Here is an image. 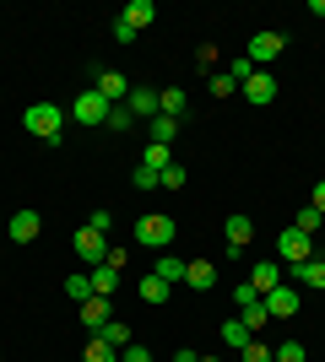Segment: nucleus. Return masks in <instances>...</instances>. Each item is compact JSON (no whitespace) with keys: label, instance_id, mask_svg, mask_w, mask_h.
Wrapping results in <instances>:
<instances>
[{"label":"nucleus","instance_id":"72a5a7b5","mask_svg":"<svg viewBox=\"0 0 325 362\" xmlns=\"http://www.w3.org/2000/svg\"><path fill=\"white\" fill-rule=\"evenodd\" d=\"M130 184H136V189H163V179H157L152 168H141V163H136V173H130Z\"/></svg>","mask_w":325,"mask_h":362},{"label":"nucleus","instance_id":"4be33fe9","mask_svg":"<svg viewBox=\"0 0 325 362\" xmlns=\"http://www.w3.org/2000/svg\"><path fill=\"white\" fill-rule=\"evenodd\" d=\"M169 163H173V146H163V141H152V146L141 151V168H152V173H163Z\"/></svg>","mask_w":325,"mask_h":362},{"label":"nucleus","instance_id":"e433bc0d","mask_svg":"<svg viewBox=\"0 0 325 362\" xmlns=\"http://www.w3.org/2000/svg\"><path fill=\"white\" fill-rule=\"evenodd\" d=\"M114 38H120V44H136L141 33H136V28H130V22H120V16H114Z\"/></svg>","mask_w":325,"mask_h":362},{"label":"nucleus","instance_id":"79ce46f5","mask_svg":"<svg viewBox=\"0 0 325 362\" xmlns=\"http://www.w3.org/2000/svg\"><path fill=\"white\" fill-rule=\"evenodd\" d=\"M173 362H201V351H190V346H179V351H173Z\"/></svg>","mask_w":325,"mask_h":362},{"label":"nucleus","instance_id":"6ab92c4d","mask_svg":"<svg viewBox=\"0 0 325 362\" xmlns=\"http://www.w3.org/2000/svg\"><path fill=\"white\" fill-rule=\"evenodd\" d=\"M293 276L304 281V287L325 292V259H320V255H314V259H304V265H293Z\"/></svg>","mask_w":325,"mask_h":362},{"label":"nucleus","instance_id":"7c9ffc66","mask_svg":"<svg viewBox=\"0 0 325 362\" xmlns=\"http://www.w3.org/2000/svg\"><path fill=\"white\" fill-rule=\"evenodd\" d=\"M233 92H239V81L228 71H212V98H233Z\"/></svg>","mask_w":325,"mask_h":362},{"label":"nucleus","instance_id":"b1692460","mask_svg":"<svg viewBox=\"0 0 325 362\" xmlns=\"http://www.w3.org/2000/svg\"><path fill=\"white\" fill-rule=\"evenodd\" d=\"M98 335H103V341H108L114 351H125V346H130V325H125V319H108V325H103Z\"/></svg>","mask_w":325,"mask_h":362},{"label":"nucleus","instance_id":"dca6fc26","mask_svg":"<svg viewBox=\"0 0 325 362\" xmlns=\"http://www.w3.org/2000/svg\"><path fill=\"white\" fill-rule=\"evenodd\" d=\"M185 108H190L185 87H163V92H157V114H169V119H185Z\"/></svg>","mask_w":325,"mask_h":362},{"label":"nucleus","instance_id":"58836bf2","mask_svg":"<svg viewBox=\"0 0 325 362\" xmlns=\"http://www.w3.org/2000/svg\"><path fill=\"white\" fill-rule=\"evenodd\" d=\"M195 65H201V76H206V71H212V65H217V49H212V44H201V54H195Z\"/></svg>","mask_w":325,"mask_h":362},{"label":"nucleus","instance_id":"f704fd0d","mask_svg":"<svg viewBox=\"0 0 325 362\" xmlns=\"http://www.w3.org/2000/svg\"><path fill=\"white\" fill-rule=\"evenodd\" d=\"M239 362H277V357H271V346H261V341H249V346L239 351Z\"/></svg>","mask_w":325,"mask_h":362},{"label":"nucleus","instance_id":"7ed1b4c3","mask_svg":"<svg viewBox=\"0 0 325 362\" xmlns=\"http://www.w3.org/2000/svg\"><path fill=\"white\" fill-rule=\"evenodd\" d=\"M304 259H314V243H309V233L287 227V233L277 238V265H304Z\"/></svg>","mask_w":325,"mask_h":362},{"label":"nucleus","instance_id":"f03ea898","mask_svg":"<svg viewBox=\"0 0 325 362\" xmlns=\"http://www.w3.org/2000/svg\"><path fill=\"white\" fill-rule=\"evenodd\" d=\"M173 238H179V222L163 216V211H152V216H141V222H136V243H147V249H169Z\"/></svg>","mask_w":325,"mask_h":362},{"label":"nucleus","instance_id":"a211bd4d","mask_svg":"<svg viewBox=\"0 0 325 362\" xmlns=\"http://www.w3.org/2000/svg\"><path fill=\"white\" fill-rule=\"evenodd\" d=\"M98 92H103L108 103H125V98H130V81H125L120 71H103L98 76Z\"/></svg>","mask_w":325,"mask_h":362},{"label":"nucleus","instance_id":"0eeeda50","mask_svg":"<svg viewBox=\"0 0 325 362\" xmlns=\"http://www.w3.org/2000/svg\"><path fill=\"white\" fill-rule=\"evenodd\" d=\"M266 314H271V319H293L298 314V287H287V281H282V287L277 292H266Z\"/></svg>","mask_w":325,"mask_h":362},{"label":"nucleus","instance_id":"473e14b6","mask_svg":"<svg viewBox=\"0 0 325 362\" xmlns=\"http://www.w3.org/2000/svg\"><path fill=\"white\" fill-rule=\"evenodd\" d=\"M157 179H163V189H185V179H190V173H185L179 163H169L163 173H157Z\"/></svg>","mask_w":325,"mask_h":362},{"label":"nucleus","instance_id":"2eb2a0df","mask_svg":"<svg viewBox=\"0 0 325 362\" xmlns=\"http://www.w3.org/2000/svg\"><path fill=\"white\" fill-rule=\"evenodd\" d=\"M185 281L195 292H212V281H217V265L212 259H185Z\"/></svg>","mask_w":325,"mask_h":362},{"label":"nucleus","instance_id":"f257e3e1","mask_svg":"<svg viewBox=\"0 0 325 362\" xmlns=\"http://www.w3.org/2000/svg\"><path fill=\"white\" fill-rule=\"evenodd\" d=\"M22 124H28V136H38V141H60L65 136V108L60 103H33L28 114H22Z\"/></svg>","mask_w":325,"mask_h":362},{"label":"nucleus","instance_id":"c756f323","mask_svg":"<svg viewBox=\"0 0 325 362\" xmlns=\"http://www.w3.org/2000/svg\"><path fill=\"white\" fill-rule=\"evenodd\" d=\"M271 357H277V362H309V351H304V341H282Z\"/></svg>","mask_w":325,"mask_h":362},{"label":"nucleus","instance_id":"9d476101","mask_svg":"<svg viewBox=\"0 0 325 362\" xmlns=\"http://www.w3.org/2000/svg\"><path fill=\"white\" fill-rule=\"evenodd\" d=\"M222 238H228V255H244V243L255 238V222H249V216H228Z\"/></svg>","mask_w":325,"mask_h":362},{"label":"nucleus","instance_id":"c85d7f7f","mask_svg":"<svg viewBox=\"0 0 325 362\" xmlns=\"http://www.w3.org/2000/svg\"><path fill=\"white\" fill-rule=\"evenodd\" d=\"M244 325H249V335L271 325V314H266V303H261V298H255V303H249V308H244Z\"/></svg>","mask_w":325,"mask_h":362},{"label":"nucleus","instance_id":"5701e85b","mask_svg":"<svg viewBox=\"0 0 325 362\" xmlns=\"http://www.w3.org/2000/svg\"><path fill=\"white\" fill-rule=\"evenodd\" d=\"M152 276H163V281H169V287H173V281H185V259L163 249V259H157V271H152Z\"/></svg>","mask_w":325,"mask_h":362},{"label":"nucleus","instance_id":"ea45409f","mask_svg":"<svg viewBox=\"0 0 325 362\" xmlns=\"http://www.w3.org/2000/svg\"><path fill=\"white\" fill-rule=\"evenodd\" d=\"M87 227H93V233H108V227H114V216H108V211H93V216H87Z\"/></svg>","mask_w":325,"mask_h":362},{"label":"nucleus","instance_id":"37998d69","mask_svg":"<svg viewBox=\"0 0 325 362\" xmlns=\"http://www.w3.org/2000/svg\"><path fill=\"white\" fill-rule=\"evenodd\" d=\"M201 362H217V357H201Z\"/></svg>","mask_w":325,"mask_h":362},{"label":"nucleus","instance_id":"c9c22d12","mask_svg":"<svg viewBox=\"0 0 325 362\" xmlns=\"http://www.w3.org/2000/svg\"><path fill=\"white\" fill-rule=\"evenodd\" d=\"M120 362H152V351H147V346H136V341H130V346L120 351Z\"/></svg>","mask_w":325,"mask_h":362},{"label":"nucleus","instance_id":"412c9836","mask_svg":"<svg viewBox=\"0 0 325 362\" xmlns=\"http://www.w3.org/2000/svg\"><path fill=\"white\" fill-rule=\"evenodd\" d=\"M249 341H255V335H249V325H244V319H228V325H222V346H233V351H244Z\"/></svg>","mask_w":325,"mask_h":362},{"label":"nucleus","instance_id":"4468645a","mask_svg":"<svg viewBox=\"0 0 325 362\" xmlns=\"http://www.w3.org/2000/svg\"><path fill=\"white\" fill-rule=\"evenodd\" d=\"M120 22H130L136 33H147V28L157 22V6H152V0H130V6L120 11Z\"/></svg>","mask_w":325,"mask_h":362},{"label":"nucleus","instance_id":"39448f33","mask_svg":"<svg viewBox=\"0 0 325 362\" xmlns=\"http://www.w3.org/2000/svg\"><path fill=\"white\" fill-rule=\"evenodd\" d=\"M282 54V33H255V38H249V49H244V60L255 65V71H261L266 60H277Z\"/></svg>","mask_w":325,"mask_h":362},{"label":"nucleus","instance_id":"20e7f679","mask_svg":"<svg viewBox=\"0 0 325 362\" xmlns=\"http://www.w3.org/2000/svg\"><path fill=\"white\" fill-rule=\"evenodd\" d=\"M108 108H114V103H108V98H103V92H81V98H76V124H103L108 119Z\"/></svg>","mask_w":325,"mask_h":362},{"label":"nucleus","instance_id":"423d86ee","mask_svg":"<svg viewBox=\"0 0 325 362\" xmlns=\"http://www.w3.org/2000/svg\"><path fill=\"white\" fill-rule=\"evenodd\" d=\"M239 92H244V103H277V76L271 71H249V81Z\"/></svg>","mask_w":325,"mask_h":362},{"label":"nucleus","instance_id":"2f4dec72","mask_svg":"<svg viewBox=\"0 0 325 362\" xmlns=\"http://www.w3.org/2000/svg\"><path fill=\"white\" fill-rule=\"evenodd\" d=\"M293 227H298V233H320L325 222H320V211H314V206H304V211L293 216Z\"/></svg>","mask_w":325,"mask_h":362},{"label":"nucleus","instance_id":"1a4fd4ad","mask_svg":"<svg viewBox=\"0 0 325 362\" xmlns=\"http://www.w3.org/2000/svg\"><path fill=\"white\" fill-rule=\"evenodd\" d=\"M282 281H287V276H282V265H277V259H261V265L249 271V287L261 292V298H266V292H277Z\"/></svg>","mask_w":325,"mask_h":362},{"label":"nucleus","instance_id":"ddd939ff","mask_svg":"<svg viewBox=\"0 0 325 362\" xmlns=\"http://www.w3.org/2000/svg\"><path fill=\"white\" fill-rule=\"evenodd\" d=\"M125 108H130L136 119H157V87H130Z\"/></svg>","mask_w":325,"mask_h":362},{"label":"nucleus","instance_id":"aec40b11","mask_svg":"<svg viewBox=\"0 0 325 362\" xmlns=\"http://www.w3.org/2000/svg\"><path fill=\"white\" fill-rule=\"evenodd\" d=\"M136 292H141V303H169V281H163V276H141L136 281Z\"/></svg>","mask_w":325,"mask_h":362},{"label":"nucleus","instance_id":"f8f14e48","mask_svg":"<svg viewBox=\"0 0 325 362\" xmlns=\"http://www.w3.org/2000/svg\"><path fill=\"white\" fill-rule=\"evenodd\" d=\"M108 319H114V303H108V298H87V303H81V325H87L93 335L103 330Z\"/></svg>","mask_w":325,"mask_h":362},{"label":"nucleus","instance_id":"a19ab883","mask_svg":"<svg viewBox=\"0 0 325 362\" xmlns=\"http://www.w3.org/2000/svg\"><path fill=\"white\" fill-rule=\"evenodd\" d=\"M309 206H314V211H320V222H325V179L314 184V195H309Z\"/></svg>","mask_w":325,"mask_h":362},{"label":"nucleus","instance_id":"f3484780","mask_svg":"<svg viewBox=\"0 0 325 362\" xmlns=\"http://www.w3.org/2000/svg\"><path fill=\"white\" fill-rule=\"evenodd\" d=\"M114 287H120V265H93V298H114Z\"/></svg>","mask_w":325,"mask_h":362},{"label":"nucleus","instance_id":"393cba45","mask_svg":"<svg viewBox=\"0 0 325 362\" xmlns=\"http://www.w3.org/2000/svg\"><path fill=\"white\" fill-rule=\"evenodd\" d=\"M81 362H120V351L108 346L103 335H93V341H87V351H81Z\"/></svg>","mask_w":325,"mask_h":362},{"label":"nucleus","instance_id":"6e6552de","mask_svg":"<svg viewBox=\"0 0 325 362\" xmlns=\"http://www.w3.org/2000/svg\"><path fill=\"white\" fill-rule=\"evenodd\" d=\"M38 233H44V222H38V211H16L11 222H6V238H11V243H33V238H38Z\"/></svg>","mask_w":325,"mask_h":362},{"label":"nucleus","instance_id":"cd10ccee","mask_svg":"<svg viewBox=\"0 0 325 362\" xmlns=\"http://www.w3.org/2000/svg\"><path fill=\"white\" fill-rule=\"evenodd\" d=\"M108 130H114V136H125V130H130V124H136V114H130V108H125V103H114V108H108Z\"/></svg>","mask_w":325,"mask_h":362},{"label":"nucleus","instance_id":"4c0bfd02","mask_svg":"<svg viewBox=\"0 0 325 362\" xmlns=\"http://www.w3.org/2000/svg\"><path fill=\"white\" fill-rule=\"evenodd\" d=\"M233 298H239V308H249V303H255V298H261V292H255V287H249V281H239V287H233Z\"/></svg>","mask_w":325,"mask_h":362},{"label":"nucleus","instance_id":"bb28decb","mask_svg":"<svg viewBox=\"0 0 325 362\" xmlns=\"http://www.w3.org/2000/svg\"><path fill=\"white\" fill-rule=\"evenodd\" d=\"M147 124H152V141L173 146V136H179V119H169V114H157V119H147Z\"/></svg>","mask_w":325,"mask_h":362},{"label":"nucleus","instance_id":"c03bdc74","mask_svg":"<svg viewBox=\"0 0 325 362\" xmlns=\"http://www.w3.org/2000/svg\"><path fill=\"white\" fill-rule=\"evenodd\" d=\"M0 238H6V233H0Z\"/></svg>","mask_w":325,"mask_h":362},{"label":"nucleus","instance_id":"a878e982","mask_svg":"<svg viewBox=\"0 0 325 362\" xmlns=\"http://www.w3.org/2000/svg\"><path fill=\"white\" fill-rule=\"evenodd\" d=\"M65 298H71V303L81 308V303L93 298V276H65Z\"/></svg>","mask_w":325,"mask_h":362},{"label":"nucleus","instance_id":"9b49d317","mask_svg":"<svg viewBox=\"0 0 325 362\" xmlns=\"http://www.w3.org/2000/svg\"><path fill=\"white\" fill-rule=\"evenodd\" d=\"M76 255L87 259V265H103V255H108L103 233H93V227H81V233H76Z\"/></svg>","mask_w":325,"mask_h":362}]
</instances>
